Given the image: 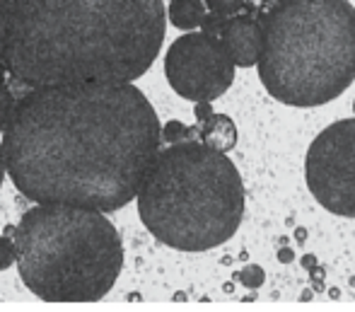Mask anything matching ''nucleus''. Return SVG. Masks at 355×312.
<instances>
[{"label": "nucleus", "mask_w": 355, "mask_h": 312, "mask_svg": "<svg viewBox=\"0 0 355 312\" xmlns=\"http://www.w3.org/2000/svg\"><path fill=\"white\" fill-rule=\"evenodd\" d=\"M159 119L133 83L34 88L3 131L5 174L34 204L112 213L136 199Z\"/></svg>", "instance_id": "f257e3e1"}, {"label": "nucleus", "mask_w": 355, "mask_h": 312, "mask_svg": "<svg viewBox=\"0 0 355 312\" xmlns=\"http://www.w3.org/2000/svg\"><path fill=\"white\" fill-rule=\"evenodd\" d=\"M162 0H15L0 63L27 88L123 85L150 70Z\"/></svg>", "instance_id": "f03ea898"}, {"label": "nucleus", "mask_w": 355, "mask_h": 312, "mask_svg": "<svg viewBox=\"0 0 355 312\" xmlns=\"http://www.w3.org/2000/svg\"><path fill=\"white\" fill-rule=\"evenodd\" d=\"M138 215L155 240L179 252H206L239 230L247 208L239 170L201 140L159 148L136 191Z\"/></svg>", "instance_id": "7ed1b4c3"}, {"label": "nucleus", "mask_w": 355, "mask_h": 312, "mask_svg": "<svg viewBox=\"0 0 355 312\" xmlns=\"http://www.w3.org/2000/svg\"><path fill=\"white\" fill-rule=\"evenodd\" d=\"M259 80L288 107L341 97L355 75V8L348 0H278L261 17Z\"/></svg>", "instance_id": "20e7f679"}, {"label": "nucleus", "mask_w": 355, "mask_h": 312, "mask_svg": "<svg viewBox=\"0 0 355 312\" xmlns=\"http://www.w3.org/2000/svg\"><path fill=\"white\" fill-rule=\"evenodd\" d=\"M19 279L46 303H97L123 269L119 230L102 211L37 204L15 233Z\"/></svg>", "instance_id": "39448f33"}, {"label": "nucleus", "mask_w": 355, "mask_h": 312, "mask_svg": "<svg viewBox=\"0 0 355 312\" xmlns=\"http://www.w3.org/2000/svg\"><path fill=\"white\" fill-rule=\"evenodd\" d=\"M304 179L329 213L355 218V117L329 124L309 143Z\"/></svg>", "instance_id": "423d86ee"}, {"label": "nucleus", "mask_w": 355, "mask_h": 312, "mask_svg": "<svg viewBox=\"0 0 355 312\" xmlns=\"http://www.w3.org/2000/svg\"><path fill=\"white\" fill-rule=\"evenodd\" d=\"M164 75L179 97L189 102H215L234 83V63L218 37L184 32L164 56Z\"/></svg>", "instance_id": "0eeeda50"}, {"label": "nucleus", "mask_w": 355, "mask_h": 312, "mask_svg": "<svg viewBox=\"0 0 355 312\" xmlns=\"http://www.w3.org/2000/svg\"><path fill=\"white\" fill-rule=\"evenodd\" d=\"M218 39L227 49L234 68H257L263 44L261 19L247 13L232 15V17H227V24Z\"/></svg>", "instance_id": "6e6552de"}, {"label": "nucleus", "mask_w": 355, "mask_h": 312, "mask_svg": "<svg viewBox=\"0 0 355 312\" xmlns=\"http://www.w3.org/2000/svg\"><path fill=\"white\" fill-rule=\"evenodd\" d=\"M198 138L215 153L227 155L237 145V126L227 114H213L206 124L198 126Z\"/></svg>", "instance_id": "1a4fd4ad"}, {"label": "nucleus", "mask_w": 355, "mask_h": 312, "mask_svg": "<svg viewBox=\"0 0 355 312\" xmlns=\"http://www.w3.org/2000/svg\"><path fill=\"white\" fill-rule=\"evenodd\" d=\"M167 17L182 32H196L206 17L203 0H169Z\"/></svg>", "instance_id": "9d476101"}, {"label": "nucleus", "mask_w": 355, "mask_h": 312, "mask_svg": "<svg viewBox=\"0 0 355 312\" xmlns=\"http://www.w3.org/2000/svg\"><path fill=\"white\" fill-rule=\"evenodd\" d=\"M193 133H198V126L196 129H189L182 122H167L164 126H159V138L164 143H182V140H193Z\"/></svg>", "instance_id": "9b49d317"}, {"label": "nucleus", "mask_w": 355, "mask_h": 312, "mask_svg": "<svg viewBox=\"0 0 355 312\" xmlns=\"http://www.w3.org/2000/svg\"><path fill=\"white\" fill-rule=\"evenodd\" d=\"M234 281L242 284L244 288L257 290V288H261L263 281H266V271H263L259 264H244V269L234 274Z\"/></svg>", "instance_id": "f8f14e48"}, {"label": "nucleus", "mask_w": 355, "mask_h": 312, "mask_svg": "<svg viewBox=\"0 0 355 312\" xmlns=\"http://www.w3.org/2000/svg\"><path fill=\"white\" fill-rule=\"evenodd\" d=\"M15 104L17 102H15L8 83H5L3 75H0V133H3L5 126L10 124V117H12V112H15Z\"/></svg>", "instance_id": "ddd939ff"}, {"label": "nucleus", "mask_w": 355, "mask_h": 312, "mask_svg": "<svg viewBox=\"0 0 355 312\" xmlns=\"http://www.w3.org/2000/svg\"><path fill=\"white\" fill-rule=\"evenodd\" d=\"M244 3H247V0H203V5H206L211 13L225 15V17H232V15L242 13Z\"/></svg>", "instance_id": "4468645a"}, {"label": "nucleus", "mask_w": 355, "mask_h": 312, "mask_svg": "<svg viewBox=\"0 0 355 312\" xmlns=\"http://www.w3.org/2000/svg\"><path fill=\"white\" fill-rule=\"evenodd\" d=\"M12 3L15 0H0V58H3V51H5V42H8L10 17H12Z\"/></svg>", "instance_id": "2eb2a0df"}, {"label": "nucleus", "mask_w": 355, "mask_h": 312, "mask_svg": "<svg viewBox=\"0 0 355 312\" xmlns=\"http://www.w3.org/2000/svg\"><path fill=\"white\" fill-rule=\"evenodd\" d=\"M225 24H227V17H225V15L206 13V17H203V22H201V32L211 34V37H220V32L225 29Z\"/></svg>", "instance_id": "dca6fc26"}, {"label": "nucleus", "mask_w": 355, "mask_h": 312, "mask_svg": "<svg viewBox=\"0 0 355 312\" xmlns=\"http://www.w3.org/2000/svg\"><path fill=\"white\" fill-rule=\"evenodd\" d=\"M15 256H17V249H15V240L0 238V271L8 269L10 264H15Z\"/></svg>", "instance_id": "f3484780"}, {"label": "nucleus", "mask_w": 355, "mask_h": 312, "mask_svg": "<svg viewBox=\"0 0 355 312\" xmlns=\"http://www.w3.org/2000/svg\"><path fill=\"white\" fill-rule=\"evenodd\" d=\"M307 274H309V281H312V290H317V293L327 290V286H324V279H327V271H324V266H319V264L312 266Z\"/></svg>", "instance_id": "a211bd4d"}, {"label": "nucleus", "mask_w": 355, "mask_h": 312, "mask_svg": "<svg viewBox=\"0 0 355 312\" xmlns=\"http://www.w3.org/2000/svg\"><path fill=\"white\" fill-rule=\"evenodd\" d=\"M196 107H193V114H196V124L201 126V124H206L208 119L213 117V102H193Z\"/></svg>", "instance_id": "6ab92c4d"}, {"label": "nucleus", "mask_w": 355, "mask_h": 312, "mask_svg": "<svg viewBox=\"0 0 355 312\" xmlns=\"http://www.w3.org/2000/svg\"><path fill=\"white\" fill-rule=\"evenodd\" d=\"M276 256H278V261H281V264H293V261L297 259V254H295L288 245H281V249H278Z\"/></svg>", "instance_id": "aec40b11"}, {"label": "nucleus", "mask_w": 355, "mask_h": 312, "mask_svg": "<svg viewBox=\"0 0 355 312\" xmlns=\"http://www.w3.org/2000/svg\"><path fill=\"white\" fill-rule=\"evenodd\" d=\"M300 264H302V269H304V271H309V269H312V266H317L319 261H317V256H314V254H302V259H300Z\"/></svg>", "instance_id": "412c9836"}, {"label": "nucleus", "mask_w": 355, "mask_h": 312, "mask_svg": "<svg viewBox=\"0 0 355 312\" xmlns=\"http://www.w3.org/2000/svg\"><path fill=\"white\" fill-rule=\"evenodd\" d=\"M295 240H297L300 245L307 243V228H297V230H295Z\"/></svg>", "instance_id": "4be33fe9"}, {"label": "nucleus", "mask_w": 355, "mask_h": 312, "mask_svg": "<svg viewBox=\"0 0 355 312\" xmlns=\"http://www.w3.org/2000/svg\"><path fill=\"white\" fill-rule=\"evenodd\" d=\"M5 179V163H3V148H0V184Z\"/></svg>", "instance_id": "5701e85b"}, {"label": "nucleus", "mask_w": 355, "mask_h": 312, "mask_svg": "<svg viewBox=\"0 0 355 312\" xmlns=\"http://www.w3.org/2000/svg\"><path fill=\"white\" fill-rule=\"evenodd\" d=\"M329 295H331L334 300H338V298H341V290H338V288H329Z\"/></svg>", "instance_id": "b1692460"}, {"label": "nucleus", "mask_w": 355, "mask_h": 312, "mask_svg": "<svg viewBox=\"0 0 355 312\" xmlns=\"http://www.w3.org/2000/svg\"><path fill=\"white\" fill-rule=\"evenodd\" d=\"M300 300H304V303H309V300H312V290H304V293L300 295Z\"/></svg>", "instance_id": "393cba45"}, {"label": "nucleus", "mask_w": 355, "mask_h": 312, "mask_svg": "<svg viewBox=\"0 0 355 312\" xmlns=\"http://www.w3.org/2000/svg\"><path fill=\"white\" fill-rule=\"evenodd\" d=\"M278 0H261V5H268V8H271V5H276Z\"/></svg>", "instance_id": "a878e982"}, {"label": "nucleus", "mask_w": 355, "mask_h": 312, "mask_svg": "<svg viewBox=\"0 0 355 312\" xmlns=\"http://www.w3.org/2000/svg\"><path fill=\"white\" fill-rule=\"evenodd\" d=\"M353 114H355V99H353Z\"/></svg>", "instance_id": "bb28decb"}, {"label": "nucleus", "mask_w": 355, "mask_h": 312, "mask_svg": "<svg viewBox=\"0 0 355 312\" xmlns=\"http://www.w3.org/2000/svg\"><path fill=\"white\" fill-rule=\"evenodd\" d=\"M353 83H355V75H353Z\"/></svg>", "instance_id": "cd10ccee"}]
</instances>
